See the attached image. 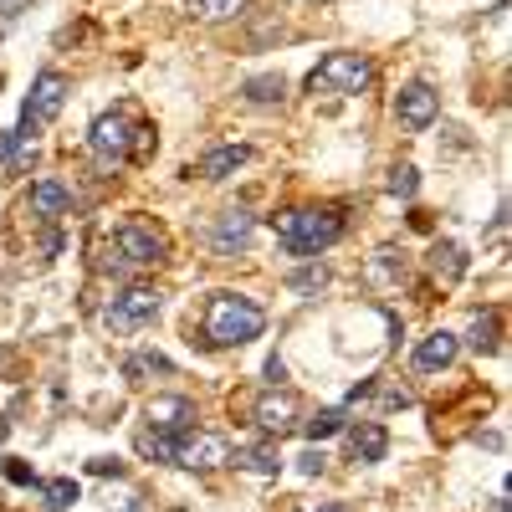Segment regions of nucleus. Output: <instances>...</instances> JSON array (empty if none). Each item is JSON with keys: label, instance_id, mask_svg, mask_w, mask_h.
Wrapping results in <instances>:
<instances>
[{"label": "nucleus", "instance_id": "obj_1", "mask_svg": "<svg viewBox=\"0 0 512 512\" xmlns=\"http://www.w3.org/2000/svg\"><path fill=\"white\" fill-rule=\"evenodd\" d=\"M262 328H267V313L241 292H216L205 303V338L216 349H241L251 338H262Z\"/></svg>", "mask_w": 512, "mask_h": 512}, {"label": "nucleus", "instance_id": "obj_2", "mask_svg": "<svg viewBox=\"0 0 512 512\" xmlns=\"http://www.w3.org/2000/svg\"><path fill=\"white\" fill-rule=\"evenodd\" d=\"M272 226H277V236L292 256H318L344 236V216H338V210H318V205L282 210V216H272Z\"/></svg>", "mask_w": 512, "mask_h": 512}, {"label": "nucleus", "instance_id": "obj_3", "mask_svg": "<svg viewBox=\"0 0 512 512\" xmlns=\"http://www.w3.org/2000/svg\"><path fill=\"white\" fill-rule=\"evenodd\" d=\"M369 82H374V62L369 57H359V52H328L313 67L308 88L328 93V98H359V93H369Z\"/></svg>", "mask_w": 512, "mask_h": 512}, {"label": "nucleus", "instance_id": "obj_4", "mask_svg": "<svg viewBox=\"0 0 512 512\" xmlns=\"http://www.w3.org/2000/svg\"><path fill=\"white\" fill-rule=\"evenodd\" d=\"M62 103H67V77L47 67V72L31 82V98L21 103V128H16V134L21 139H36V128H47L62 113Z\"/></svg>", "mask_w": 512, "mask_h": 512}, {"label": "nucleus", "instance_id": "obj_5", "mask_svg": "<svg viewBox=\"0 0 512 512\" xmlns=\"http://www.w3.org/2000/svg\"><path fill=\"white\" fill-rule=\"evenodd\" d=\"M154 318H159V292L154 287H128L103 308V328H113V333H139Z\"/></svg>", "mask_w": 512, "mask_h": 512}, {"label": "nucleus", "instance_id": "obj_6", "mask_svg": "<svg viewBox=\"0 0 512 512\" xmlns=\"http://www.w3.org/2000/svg\"><path fill=\"white\" fill-rule=\"evenodd\" d=\"M88 149L98 154V164H123L134 159V123H128V113H98L93 128H88Z\"/></svg>", "mask_w": 512, "mask_h": 512}, {"label": "nucleus", "instance_id": "obj_7", "mask_svg": "<svg viewBox=\"0 0 512 512\" xmlns=\"http://www.w3.org/2000/svg\"><path fill=\"white\" fill-rule=\"evenodd\" d=\"M113 256L123 267H159L164 262V236L144 221H123L113 231Z\"/></svg>", "mask_w": 512, "mask_h": 512}, {"label": "nucleus", "instance_id": "obj_8", "mask_svg": "<svg viewBox=\"0 0 512 512\" xmlns=\"http://www.w3.org/2000/svg\"><path fill=\"white\" fill-rule=\"evenodd\" d=\"M175 461L190 466V472H216V466L231 461V441L216 436V431H185L180 446H175Z\"/></svg>", "mask_w": 512, "mask_h": 512}, {"label": "nucleus", "instance_id": "obj_9", "mask_svg": "<svg viewBox=\"0 0 512 512\" xmlns=\"http://www.w3.org/2000/svg\"><path fill=\"white\" fill-rule=\"evenodd\" d=\"M395 118L410 128V134H420V128H431L441 118V93L425 88V82H410V88H400V98H395Z\"/></svg>", "mask_w": 512, "mask_h": 512}, {"label": "nucleus", "instance_id": "obj_10", "mask_svg": "<svg viewBox=\"0 0 512 512\" xmlns=\"http://www.w3.org/2000/svg\"><path fill=\"white\" fill-rule=\"evenodd\" d=\"M251 415H256V425H262L267 436H287V431H297V415H303V405H297L292 390H282V384H277V390H267L262 400H256Z\"/></svg>", "mask_w": 512, "mask_h": 512}, {"label": "nucleus", "instance_id": "obj_11", "mask_svg": "<svg viewBox=\"0 0 512 512\" xmlns=\"http://www.w3.org/2000/svg\"><path fill=\"white\" fill-rule=\"evenodd\" d=\"M251 236H256V216H246V210H221L216 226L205 231V241H210V251H216V256H236V251H246Z\"/></svg>", "mask_w": 512, "mask_h": 512}, {"label": "nucleus", "instance_id": "obj_12", "mask_svg": "<svg viewBox=\"0 0 512 512\" xmlns=\"http://www.w3.org/2000/svg\"><path fill=\"white\" fill-rule=\"evenodd\" d=\"M144 415H149L154 431H169V436H185L190 425H195V405L185 395H154Z\"/></svg>", "mask_w": 512, "mask_h": 512}, {"label": "nucleus", "instance_id": "obj_13", "mask_svg": "<svg viewBox=\"0 0 512 512\" xmlns=\"http://www.w3.org/2000/svg\"><path fill=\"white\" fill-rule=\"evenodd\" d=\"M456 354H461V338H456V333H446V328H436V333H425L420 344H415V369H420V374L451 369V364H456Z\"/></svg>", "mask_w": 512, "mask_h": 512}, {"label": "nucleus", "instance_id": "obj_14", "mask_svg": "<svg viewBox=\"0 0 512 512\" xmlns=\"http://www.w3.org/2000/svg\"><path fill=\"white\" fill-rule=\"evenodd\" d=\"M67 210H72V190L62 180H36L31 185V216L57 221V216H67Z\"/></svg>", "mask_w": 512, "mask_h": 512}, {"label": "nucleus", "instance_id": "obj_15", "mask_svg": "<svg viewBox=\"0 0 512 512\" xmlns=\"http://www.w3.org/2000/svg\"><path fill=\"white\" fill-rule=\"evenodd\" d=\"M349 451H354V461L374 466V461H384V451H390V431H384L379 420H364L359 431L349 436Z\"/></svg>", "mask_w": 512, "mask_h": 512}, {"label": "nucleus", "instance_id": "obj_16", "mask_svg": "<svg viewBox=\"0 0 512 512\" xmlns=\"http://www.w3.org/2000/svg\"><path fill=\"white\" fill-rule=\"evenodd\" d=\"M246 159H251L246 144H221V149H210V154L200 159V175H205V180H231Z\"/></svg>", "mask_w": 512, "mask_h": 512}, {"label": "nucleus", "instance_id": "obj_17", "mask_svg": "<svg viewBox=\"0 0 512 512\" xmlns=\"http://www.w3.org/2000/svg\"><path fill=\"white\" fill-rule=\"evenodd\" d=\"M466 267H472V262H466V251H461L456 241H436V246H431V272H436L446 287H456V282L466 277Z\"/></svg>", "mask_w": 512, "mask_h": 512}, {"label": "nucleus", "instance_id": "obj_18", "mask_svg": "<svg viewBox=\"0 0 512 512\" xmlns=\"http://www.w3.org/2000/svg\"><path fill=\"white\" fill-rule=\"evenodd\" d=\"M231 461H236V466H246V472H256V477H277V472H282L277 446H246V451H236Z\"/></svg>", "mask_w": 512, "mask_h": 512}, {"label": "nucleus", "instance_id": "obj_19", "mask_svg": "<svg viewBox=\"0 0 512 512\" xmlns=\"http://www.w3.org/2000/svg\"><path fill=\"white\" fill-rule=\"evenodd\" d=\"M466 344L482 349V354H492V349L502 344V313H497V308L477 313V318H472V338H466Z\"/></svg>", "mask_w": 512, "mask_h": 512}, {"label": "nucleus", "instance_id": "obj_20", "mask_svg": "<svg viewBox=\"0 0 512 512\" xmlns=\"http://www.w3.org/2000/svg\"><path fill=\"white\" fill-rule=\"evenodd\" d=\"M185 6L195 21H236V16H246L251 0H185Z\"/></svg>", "mask_w": 512, "mask_h": 512}, {"label": "nucleus", "instance_id": "obj_21", "mask_svg": "<svg viewBox=\"0 0 512 512\" xmlns=\"http://www.w3.org/2000/svg\"><path fill=\"white\" fill-rule=\"evenodd\" d=\"M282 98H287V82H282L277 72L246 82V103H256V108H272V103H282Z\"/></svg>", "mask_w": 512, "mask_h": 512}, {"label": "nucleus", "instance_id": "obj_22", "mask_svg": "<svg viewBox=\"0 0 512 512\" xmlns=\"http://www.w3.org/2000/svg\"><path fill=\"white\" fill-rule=\"evenodd\" d=\"M400 277H405V251L379 246L374 262H369V282H400Z\"/></svg>", "mask_w": 512, "mask_h": 512}, {"label": "nucleus", "instance_id": "obj_23", "mask_svg": "<svg viewBox=\"0 0 512 512\" xmlns=\"http://www.w3.org/2000/svg\"><path fill=\"white\" fill-rule=\"evenodd\" d=\"M175 446H180V436H169V431H139V456H154V461H175Z\"/></svg>", "mask_w": 512, "mask_h": 512}, {"label": "nucleus", "instance_id": "obj_24", "mask_svg": "<svg viewBox=\"0 0 512 512\" xmlns=\"http://www.w3.org/2000/svg\"><path fill=\"white\" fill-rule=\"evenodd\" d=\"M36 487H41V507H47V512H62V507H72V502H77V482H72V477L36 482Z\"/></svg>", "mask_w": 512, "mask_h": 512}, {"label": "nucleus", "instance_id": "obj_25", "mask_svg": "<svg viewBox=\"0 0 512 512\" xmlns=\"http://www.w3.org/2000/svg\"><path fill=\"white\" fill-rule=\"evenodd\" d=\"M344 420H349V415L333 405V410H318V415H313V420L303 425V431H308V441L318 446V441H328V436H338V431H344Z\"/></svg>", "mask_w": 512, "mask_h": 512}, {"label": "nucleus", "instance_id": "obj_26", "mask_svg": "<svg viewBox=\"0 0 512 512\" xmlns=\"http://www.w3.org/2000/svg\"><path fill=\"white\" fill-rule=\"evenodd\" d=\"M169 369H175V364H169L164 354H134V359H123V379H144V374H169Z\"/></svg>", "mask_w": 512, "mask_h": 512}, {"label": "nucleus", "instance_id": "obj_27", "mask_svg": "<svg viewBox=\"0 0 512 512\" xmlns=\"http://www.w3.org/2000/svg\"><path fill=\"white\" fill-rule=\"evenodd\" d=\"M415 190H420V175H415V164H395V169H390V195H405V200H410Z\"/></svg>", "mask_w": 512, "mask_h": 512}, {"label": "nucleus", "instance_id": "obj_28", "mask_svg": "<svg viewBox=\"0 0 512 512\" xmlns=\"http://www.w3.org/2000/svg\"><path fill=\"white\" fill-rule=\"evenodd\" d=\"M287 282H292L297 292H318V287L328 282V272H323V267H303V272H292Z\"/></svg>", "mask_w": 512, "mask_h": 512}, {"label": "nucleus", "instance_id": "obj_29", "mask_svg": "<svg viewBox=\"0 0 512 512\" xmlns=\"http://www.w3.org/2000/svg\"><path fill=\"white\" fill-rule=\"evenodd\" d=\"M323 466H328L323 446H308L303 456H297V472H303V477H323Z\"/></svg>", "mask_w": 512, "mask_h": 512}, {"label": "nucleus", "instance_id": "obj_30", "mask_svg": "<svg viewBox=\"0 0 512 512\" xmlns=\"http://www.w3.org/2000/svg\"><path fill=\"white\" fill-rule=\"evenodd\" d=\"M6 482H16V487H36V472L26 461H6Z\"/></svg>", "mask_w": 512, "mask_h": 512}, {"label": "nucleus", "instance_id": "obj_31", "mask_svg": "<svg viewBox=\"0 0 512 512\" xmlns=\"http://www.w3.org/2000/svg\"><path fill=\"white\" fill-rule=\"evenodd\" d=\"M88 472H93V477H123V461H113V456H93V461H88Z\"/></svg>", "mask_w": 512, "mask_h": 512}, {"label": "nucleus", "instance_id": "obj_32", "mask_svg": "<svg viewBox=\"0 0 512 512\" xmlns=\"http://www.w3.org/2000/svg\"><path fill=\"white\" fill-rule=\"evenodd\" d=\"M282 379H287V364H282V359L272 354V359H267V384H272V390H277V384H282Z\"/></svg>", "mask_w": 512, "mask_h": 512}, {"label": "nucleus", "instance_id": "obj_33", "mask_svg": "<svg viewBox=\"0 0 512 512\" xmlns=\"http://www.w3.org/2000/svg\"><path fill=\"white\" fill-rule=\"evenodd\" d=\"M31 6V0H0V16H21Z\"/></svg>", "mask_w": 512, "mask_h": 512}, {"label": "nucleus", "instance_id": "obj_34", "mask_svg": "<svg viewBox=\"0 0 512 512\" xmlns=\"http://www.w3.org/2000/svg\"><path fill=\"white\" fill-rule=\"evenodd\" d=\"M497 512H507V497H502V502H497Z\"/></svg>", "mask_w": 512, "mask_h": 512}, {"label": "nucleus", "instance_id": "obj_35", "mask_svg": "<svg viewBox=\"0 0 512 512\" xmlns=\"http://www.w3.org/2000/svg\"><path fill=\"white\" fill-rule=\"evenodd\" d=\"M328 512H338V507H328Z\"/></svg>", "mask_w": 512, "mask_h": 512}]
</instances>
